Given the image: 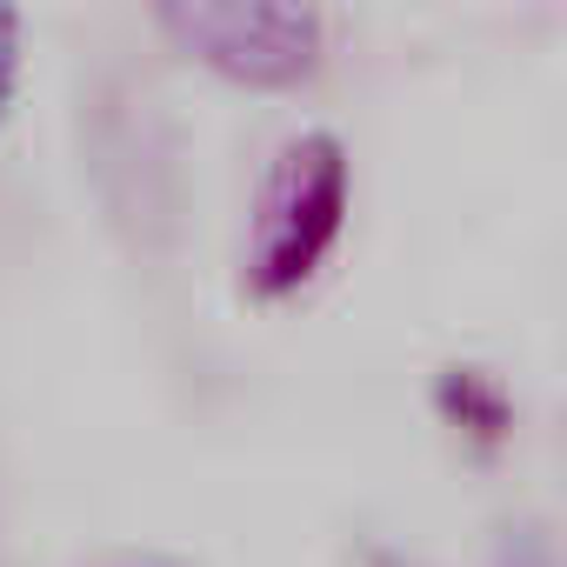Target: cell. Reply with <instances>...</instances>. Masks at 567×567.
<instances>
[{
	"mask_svg": "<svg viewBox=\"0 0 567 567\" xmlns=\"http://www.w3.org/2000/svg\"><path fill=\"white\" fill-rule=\"evenodd\" d=\"M348 220V147L328 127L295 134L274 154L247 234V295L254 301H288L321 274Z\"/></svg>",
	"mask_w": 567,
	"mask_h": 567,
	"instance_id": "1",
	"label": "cell"
},
{
	"mask_svg": "<svg viewBox=\"0 0 567 567\" xmlns=\"http://www.w3.org/2000/svg\"><path fill=\"white\" fill-rule=\"evenodd\" d=\"M154 28L214 81L247 94H288L321 74V0H147Z\"/></svg>",
	"mask_w": 567,
	"mask_h": 567,
	"instance_id": "2",
	"label": "cell"
},
{
	"mask_svg": "<svg viewBox=\"0 0 567 567\" xmlns=\"http://www.w3.org/2000/svg\"><path fill=\"white\" fill-rule=\"evenodd\" d=\"M87 174L101 187L107 220L134 247H167L174 240V147L147 94L134 87H101L94 94V134H87Z\"/></svg>",
	"mask_w": 567,
	"mask_h": 567,
	"instance_id": "3",
	"label": "cell"
},
{
	"mask_svg": "<svg viewBox=\"0 0 567 567\" xmlns=\"http://www.w3.org/2000/svg\"><path fill=\"white\" fill-rule=\"evenodd\" d=\"M434 408H441V421H454V427H461L467 441H481V447H501L507 427H514L507 388H501L494 374H481V368H447V374L434 381Z\"/></svg>",
	"mask_w": 567,
	"mask_h": 567,
	"instance_id": "4",
	"label": "cell"
},
{
	"mask_svg": "<svg viewBox=\"0 0 567 567\" xmlns=\"http://www.w3.org/2000/svg\"><path fill=\"white\" fill-rule=\"evenodd\" d=\"M21 61H28V21H21V0H0V134H8L14 101H21Z\"/></svg>",
	"mask_w": 567,
	"mask_h": 567,
	"instance_id": "5",
	"label": "cell"
}]
</instances>
